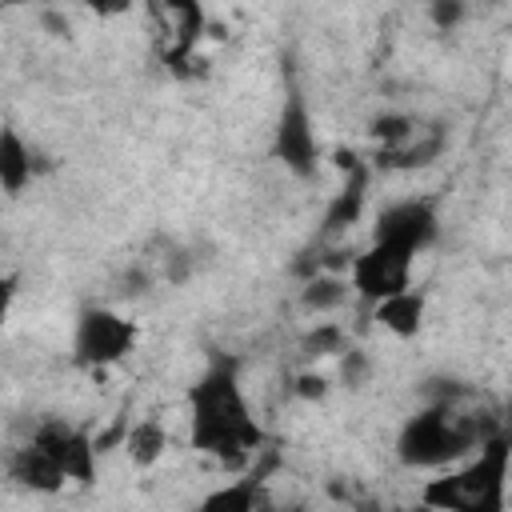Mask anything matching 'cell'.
I'll use <instances>...</instances> for the list:
<instances>
[{
  "label": "cell",
  "mask_w": 512,
  "mask_h": 512,
  "mask_svg": "<svg viewBox=\"0 0 512 512\" xmlns=\"http://www.w3.org/2000/svg\"><path fill=\"white\" fill-rule=\"evenodd\" d=\"M188 408H192V432H188L192 448L220 460L224 468H240L264 448V428L248 408L232 360H216L192 384Z\"/></svg>",
  "instance_id": "cell-1"
},
{
  "label": "cell",
  "mask_w": 512,
  "mask_h": 512,
  "mask_svg": "<svg viewBox=\"0 0 512 512\" xmlns=\"http://www.w3.org/2000/svg\"><path fill=\"white\" fill-rule=\"evenodd\" d=\"M492 436H500L496 412L476 404V392L464 388L460 396L428 400L420 412H412L400 424L396 456L404 468H448L472 456Z\"/></svg>",
  "instance_id": "cell-2"
},
{
  "label": "cell",
  "mask_w": 512,
  "mask_h": 512,
  "mask_svg": "<svg viewBox=\"0 0 512 512\" xmlns=\"http://www.w3.org/2000/svg\"><path fill=\"white\" fill-rule=\"evenodd\" d=\"M508 484V440L504 432L480 444L460 468L428 480L420 488V504L432 512H504Z\"/></svg>",
  "instance_id": "cell-3"
},
{
  "label": "cell",
  "mask_w": 512,
  "mask_h": 512,
  "mask_svg": "<svg viewBox=\"0 0 512 512\" xmlns=\"http://www.w3.org/2000/svg\"><path fill=\"white\" fill-rule=\"evenodd\" d=\"M136 348V324L112 308H84L76 316V332H72V360L80 368H108L120 364L128 352Z\"/></svg>",
  "instance_id": "cell-4"
},
{
  "label": "cell",
  "mask_w": 512,
  "mask_h": 512,
  "mask_svg": "<svg viewBox=\"0 0 512 512\" xmlns=\"http://www.w3.org/2000/svg\"><path fill=\"white\" fill-rule=\"evenodd\" d=\"M412 264H416L412 252L372 240L360 256L348 260V276H344V280H348L352 296H360L364 304L376 308L380 300H388V296L412 288Z\"/></svg>",
  "instance_id": "cell-5"
},
{
  "label": "cell",
  "mask_w": 512,
  "mask_h": 512,
  "mask_svg": "<svg viewBox=\"0 0 512 512\" xmlns=\"http://www.w3.org/2000/svg\"><path fill=\"white\" fill-rule=\"evenodd\" d=\"M272 156L300 180L316 176L320 144H316V128H312V116L300 92H288V100L280 104V116L272 128Z\"/></svg>",
  "instance_id": "cell-6"
},
{
  "label": "cell",
  "mask_w": 512,
  "mask_h": 512,
  "mask_svg": "<svg viewBox=\"0 0 512 512\" xmlns=\"http://www.w3.org/2000/svg\"><path fill=\"white\" fill-rule=\"evenodd\" d=\"M440 232V216H436V204L424 200V196H412V200H396L388 204L380 216H376V228H372V240L376 244H392V248H404V252H424Z\"/></svg>",
  "instance_id": "cell-7"
},
{
  "label": "cell",
  "mask_w": 512,
  "mask_h": 512,
  "mask_svg": "<svg viewBox=\"0 0 512 512\" xmlns=\"http://www.w3.org/2000/svg\"><path fill=\"white\" fill-rule=\"evenodd\" d=\"M64 472V480L72 484H92L96 480V440L76 428V424H64V420H40L32 428V436Z\"/></svg>",
  "instance_id": "cell-8"
},
{
  "label": "cell",
  "mask_w": 512,
  "mask_h": 512,
  "mask_svg": "<svg viewBox=\"0 0 512 512\" xmlns=\"http://www.w3.org/2000/svg\"><path fill=\"white\" fill-rule=\"evenodd\" d=\"M156 16H160V60L180 72V64H188V56L204 32V8L200 4H164V8H156Z\"/></svg>",
  "instance_id": "cell-9"
},
{
  "label": "cell",
  "mask_w": 512,
  "mask_h": 512,
  "mask_svg": "<svg viewBox=\"0 0 512 512\" xmlns=\"http://www.w3.org/2000/svg\"><path fill=\"white\" fill-rule=\"evenodd\" d=\"M336 164H340V172H344V184H340V192L332 196V204H328V212H324V232H344V228H352V224L360 220L364 196H368V164H364L356 152H348V148L336 152Z\"/></svg>",
  "instance_id": "cell-10"
},
{
  "label": "cell",
  "mask_w": 512,
  "mask_h": 512,
  "mask_svg": "<svg viewBox=\"0 0 512 512\" xmlns=\"http://www.w3.org/2000/svg\"><path fill=\"white\" fill-rule=\"evenodd\" d=\"M444 148H448L444 124H416L412 136L400 140L396 148H376V164L392 172H412V168H428L432 160H440Z\"/></svg>",
  "instance_id": "cell-11"
},
{
  "label": "cell",
  "mask_w": 512,
  "mask_h": 512,
  "mask_svg": "<svg viewBox=\"0 0 512 512\" xmlns=\"http://www.w3.org/2000/svg\"><path fill=\"white\" fill-rule=\"evenodd\" d=\"M8 480H16L28 492H40V496H52V492H60L68 484L64 472H60V464L36 440H24L20 448H12V456H8Z\"/></svg>",
  "instance_id": "cell-12"
},
{
  "label": "cell",
  "mask_w": 512,
  "mask_h": 512,
  "mask_svg": "<svg viewBox=\"0 0 512 512\" xmlns=\"http://www.w3.org/2000/svg\"><path fill=\"white\" fill-rule=\"evenodd\" d=\"M424 308H428L424 292L404 288V292L380 300V304L372 308V320H376L384 332H392V336H400V340H412V336L424 328Z\"/></svg>",
  "instance_id": "cell-13"
},
{
  "label": "cell",
  "mask_w": 512,
  "mask_h": 512,
  "mask_svg": "<svg viewBox=\"0 0 512 512\" xmlns=\"http://www.w3.org/2000/svg\"><path fill=\"white\" fill-rule=\"evenodd\" d=\"M32 176H36V156H32V148L24 144V136H20L12 124H4V128H0V188H4L8 196H20Z\"/></svg>",
  "instance_id": "cell-14"
},
{
  "label": "cell",
  "mask_w": 512,
  "mask_h": 512,
  "mask_svg": "<svg viewBox=\"0 0 512 512\" xmlns=\"http://www.w3.org/2000/svg\"><path fill=\"white\" fill-rule=\"evenodd\" d=\"M348 296H352L348 280H344V276H336V272H324V268L300 284V308H304V312H312V316H328V312L344 308V300H348Z\"/></svg>",
  "instance_id": "cell-15"
},
{
  "label": "cell",
  "mask_w": 512,
  "mask_h": 512,
  "mask_svg": "<svg viewBox=\"0 0 512 512\" xmlns=\"http://www.w3.org/2000/svg\"><path fill=\"white\" fill-rule=\"evenodd\" d=\"M260 504H264L260 484L248 476V480H232V484L212 488L192 512H260Z\"/></svg>",
  "instance_id": "cell-16"
},
{
  "label": "cell",
  "mask_w": 512,
  "mask_h": 512,
  "mask_svg": "<svg viewBox=\"0 0 512 512\" xmlns=\"http://www.w3.org/2000/svg\"><path fill=\"white\" fill-rule=\"evenodd\" d=\"M164 448H168V432H164L160 420H140V424H132L124 432V452L140 468H152L164 456Z\"/></svg>",
  "instance_id": "cell-17"
},
{
  "label": "cell",
  "mask_w": 512,
  "mask_h": 512,
  "mask_svg": "<svg viewBox=\"0 0 512 512\" xmlns=\"http://www.w3.org/2000/svg\"><path fill=\"white\" fill-rule=\"evenodd\" d=\"M420 120L416 116H408V112H380L372 124H368V136L376 140V148H396L400 140H408L412 136V128H416Z\"/></svg>",
  "instance_id": "cell-18"
},
{
  "label": "cell",
  "mask_w": 512,
  "mask_h": 512,
  "mask_svg": "<svg viewBox=\"0 0 512 512\" xmlns=\"http://www.w3.org/2000/svg\"><path fill=\"white\" fill-rule=\"evenodd\" d=\"M300 348H304L308 360H316V356H340V352L348 348V340H344V328H340V324L320 320V324L300 340Z\"/></svg>",
  "instance_id": "cell-19"
},
{
  "label": "cell",
  "mask_w": 512,
  "mask_h": 512,
  "mask_svg": "<svg viewBox=\"0 0 512 512\" xmlns=\"http://www.w3.org/2000/svg\"><path fill=\"white\" fill-rule=\"evenodd\" d=\"M340 384L344 388H360V384H368V376H372V360H368V352H360V348H344L340 352Z\"/></svg>",
  "instance_id": "cell-20"
},
{
  "label": "cell",
  "mask_w": 512,
  "mask_h": 512,
  "mask_svg": "<svg viewBox=\"0 0 512 512\" xmlns=\"http://www.w3.org/2000/svg\"><path fill=\"white\" fill-rule=\"evenodd\" d=\"M428 16H432V24H436L440 32H452V28L468 16V8H464V0H432V4H428Z\"/></svg>",
  "instance_id": "cell-21"
},
{
  "label": "cell",
  "mask_w": 512,
  "mask_h": 512,
  "mask_svg": "<svg viewBox=\"0 0 512 512\" xmlns=\"http://www.w3.org/2000/svg\"><path fill=\"white\" fill-rule=\"evenodd\" d=\"M292 396H300V400H324L328 396V380L320 372H300L296 384H292Z\"/></svg>",
  "instance_id": "cell-22"
},
{
  "label": "cell",
  "mask_w": 512,
  "mask_h": 512,
  "mask_svg": "<svg viewBox=\"0 0 512 512\" xmlns=\"http://www.w3.org/2000/svg\"><path fill=\"white\" fill-rule=\"evenodd\" d=\"M148 288H152V272L148 268H132V272L120 276V296H140Z\"/></svg>",
  "instance_id": "cell-23"
},
{
  "label": "cell",
  "mask_w": 512,
  "mask_h": 512,
  "mask_svg": "<svg viewBox=\"0 0 512 512\" xmlns=\"http://www.w3.org/2000/svg\"><path fill=\"white\" fill-rule=\"evenodd\" d=\"M12 300H16V280H12V276H0V328H4V320H8Z\"/></svg>",
  "instance_id": "cell-24"
},
{
  "label": "cell",
  "mask_w": 512,
  "mask_h": 512,
  "mask_svg": "<svg viewBox=\"0 0 512 512\" xmlns=\"http://www.w3.org/2000/svg\"><path fill=\"white\" fill-rule=\"evenodd\" d=\"M40 24H44L52 36H68V16H60V12H40Z\"/></svg>",
  "instance_id": "cell-25"
},
{
  "label": "cell",
  "mask_w": 512,
  "mask_h": 512,
  "mask_svg": "<svg viewBox=\"0 0 512 512\" xmlns=\"http://www.w3.org/2000/svg\"><path fill=\"white\" fill-rule=\"evenodd\" d=\"M416 512H432V508H424V504H420V508H416Z\"/></svg>",
  "instance_id": "cell-26"
}]
</instances>
